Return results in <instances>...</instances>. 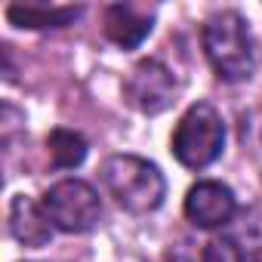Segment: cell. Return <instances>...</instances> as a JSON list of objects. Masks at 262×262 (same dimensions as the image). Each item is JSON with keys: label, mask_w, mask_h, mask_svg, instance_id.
Listing matches in <instances>:
<instances>
[{"label": "cell", "mask_w": 262, "mask_h": 262, "mask_svg": "<svg viewBox=\"0 0 262 262\" xmlns=\"http://www.w3.org/2000/svg\"><path fill=\"white\" fill-rule=\"evenodd\" d=\"M201 43L210 68L225 83H244L253 74V37L237 10H216L201 28Z\"/></svg>", "instance_id": "cell-1"}, {"label": "cell", "mask_w": 262, "mask_h": 262, "mask_svg": "<svg viewBox=\"0 0 262 262\" xmlns=\"http://www.w3.org/2000/svg\"><path fill=\"white\" fill-rule=\"evenodd\" d=\"M102 185L105 191L123 207L126 213H155L167 198V179L158 170V164L139 158V155H111L102 164Z\"/></svg>", "instance_id": "cell-2"}, {"label": "cell", "mask_w": 262, "mask_h": 262, "mask_svg": "<svg viewBox=\"0 0 262 262\" xmlns=\"http://www.w3.org/2000/svg\"><path fill=\"white\" fill-rule=\"evenodd\" d=\"M170 148L176 161L188 170L210 167L225 148V123L210 102H194L176 123Z\"/></svg>", "instance_id": "cell-3"}, {"label": "cell", "mask_w": 262, "mask_h": 262, "mask_svg": "<svg viewBox=\"0 0 262 262\" xmlns=\"http://www.w3.org/2000/svg\"><path fill=\"white\" fill-rule=\"evenodd\" d=\"M43 210L56 231L65 234H83L93 231L102 219V198L99 191L83 179H59L43 194Z\"/></svg>", "instance_id": "cell-4"}, {"label": "cell", "mask_w": 262, "mask_h": 262, "mask_svg": "<svg viewBox=\"0 0 262 262\" xmlns=\"http://www.w3.org/2000/svg\"><path fill=\"white\" fill-rule=\"evenodd\" d=\"M176 96H179L176 74L161 59L151 56L136 62L123 80V99L139 114H161L176 102Z\"/></svg>", "instance_id": "cell-5"}, {"label": "cell", "mask_w": 262, "mask_h": 262, "mask_svg": "<svg viewBox=\"0 0 262 262\" xmlns=\"http://www.w3.org/2000/svg\"><path fill=\"white\" fill-rule=\"evenodd\" d=\"M185 216L194 228H204V231H216V228H225L234 213H237V198L234 191L225 185V182H216V179H201L198 185L188 188L185 194Z\"/></svg>", "instance_id": "cell-6"}, {"label": "cell", "mask_w": 262, "mask_h": 262, "mask_svg": "<svg viewBox=\"0 0 262 262\" xmlns=\"http://www.w3.org/2000/svg\"><path fill=\"white\" fill-rule=\"evenodd\" d=\"M10 231L22 247H47L53 241L56 225L50 222L43 204L28 194H16L10 201Z\"/></svg>", "instance_id": "cell-7"}, {"label": "cell", "mask_w": 262, "mask_h": 262, "mask_svg": "<svg viewBox=\"0 0 262 262\" xmlns=\"http://www.w3.org/2000/svg\"><path fill=\"white\" fill-rule=\"evenodd\" d=\"M105 37L120 47V50H136L155 28L151 16L136 10V7H129V4H114L105 10Z\"/></svg>", "instance_id": "cell-8"}, {"label": "cell", "mask_w": 262, "mask_h": 262, "mask_svg": "<svg viewBox=\"0 0 262 262\" xmlns=\"http://www.w3.org/2000/svg\"><path fill=\"white\" fill-rule=\"evenodd\" d=\"M83 10L80 7H50V4H13L7 10L10 22L19 28H65Z\"/></svg>", "instance_id": "cell-9"}, {"label": "cell", "mask_w": 262, "mask_h": 262, "mask_svg": "<svg viewBox=\"0 0 262 262\" xmlns=\"http://www.w3.org/2000/svg\"><path fill=\"white\" fill-rule=\"evenodd\" d=\"M47 151H50L53 167H59V170H74V167H80L83 158H86V139H83L80 133H74V129L59 126V129H53V133L47 136Z\"/></svg>", "instance_id": "cell-10"}, {"label": "cell", "mask_w": 262, "mask_h": 262, "mask_svg": "<svg viewBox=\"0 0 262 262\" xmlns=\"http://www.w3.org/2000/svg\"><path fill=\"white\" fill-rule=\"evenodd\" d=\"M201 262H244V253L237 250V244L231 237H216L204 247Z\"/></svg>", "instance_id": "cell-11"}, {"label": "cell", "mask_w": 262, "mask_h": 262, "mask_svg": "<svg viewBox=\"0 0 262 262\" xmlns=\"http://www.w3.org/2000/svg\"><path fill=\"white\" fill-rule=\"evenodd\" d=\"M244 262H262V247H253L244 253Z\"/></svg>", "instance_id": "cell-12"}]
</instances>
